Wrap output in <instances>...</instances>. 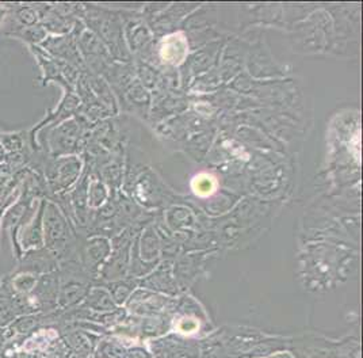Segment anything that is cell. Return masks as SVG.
<instances>
[{"label":"cell","instance_id":"obj_7","mask_svg":"<svg viewBox=\"0 0 363 358\" xmlns=\"http://www.w3.org/2000/svg\"><path fill=\"white\" fill-rule=\"evenodd\" d=\"M4 162H6V153H4L3 147H1V144H0V164L4 163Z\"/></svg>","mask_w":363,"mask_h":358},{"label":"cell","instance_id":"obj_8","mask_svg":"<svg viewBox=\"0 0 363 358\" xmlns=\"http://www.w3.org/2000/svg\"><path fill=\"white\" fill-rule=\"evenodd\" d=\"M1 215H3V209H0V220H1ZM0 228H1V225H0Z\"/></svg>","mask_w":363,"mask_h":358},{"label":"cell","instance_id":"obj_3","mask_svg":"<svg viewBox=\"0 0 363 358\" xmlns=\"http://www.w3.org/2000/svg\"><path fill=\"white\" fill-rule=\"evenodd\" d=\"M9 22L18 26H34L40 23V13L35 3H9Z\"/></svg>","mask_w":363,"mask_h":358},{"label":"cell","instance_id":"obj_2","mask_svg":"<svg viewBox=\"0 0 363 358\" xmlns=\"http://www.w3.org/2000/svg\"><path fill=\"white\" fill-rule=\"evenodd\" d=\"M4 36L16 41H21L28 48H30V46H40L43 44V41L48 37V33L41 23L34 26H18L7 22Z\"/></svg>","mask_w":363,"mask_h":358},{"label":"cell","instance_id":"obj_4","mask_svg":"<svg viewBox=\"0 0 363 358\" xmlns=\"http://www.w3.org/2000/svg\"><path fill=\"white\" fill-rule=\"evenodd\" d=\"M186 40L182 34H175L168 37L162 49L163 59L169 63H179L186 53Z\"/></svg>","mask_w":363,"mask_h":358},{"label":"cell","instance_id":"obj_1","mask_svg":"<svg viewBox=\"0 0 363 358\" xmlns=\"http://www.w3.org/2000/svg\"><path fill=\"white\" fill-rule=\"evenodd\" d=\"M43 228L46 249L52 255L60 256L64 251V244L67 238V225L59 208L49 200H45L44 205Z\"/></svg>","mask_w":363,"mask_h":358},{"label":"cell","instance_id":"obj_5","mask_svg":"<svg viewBox=\"0 0 363 358\" xmlns=\"http://www.w3.org/2000/svg\"><path fill=\"white\" fill-rule=\"evenodd\" d=\"M193 189L198 195L208 197L216 189V180L209 174H201L193 180Z\"/></svg>","mask_w":363,"mask_h":358},{"label":"cell","instance_id":"obj_6","mask_svg":"<svg viewBox=\"0 0 363 358\" xmlns=\"http://www.w3.org/2000/svg\"><path fill=\"white\" fill-rule=\"evenodd\" d=\"M10 19V6L9 3H0V29L7 25Z\"/></svg>","mask_w":363,"mask_h":358}]
</instances>
